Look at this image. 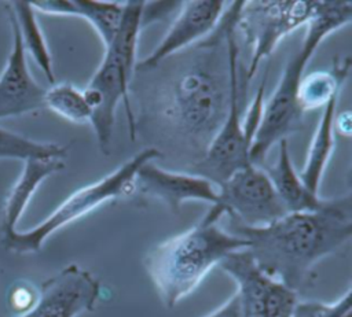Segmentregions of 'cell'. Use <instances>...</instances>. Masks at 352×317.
Masks as SVG:
<instances>
[{
	"label": "cell",
	"mask_w": 352,
	"mask_h": 317,
	"mask_svg": "<svg viewBox=\"0 0 352 317\" xmlns=\"http://www.w3.org/2000/svg\"><path fill=\"white\" fill-rule=\"evenodd\" d=\"M99 298V280L80 265L70 263L43 281L33 307L16 317H78L94 312Z\"/></svg>",
	"instance_id": "obj_11"
},
{
	"label": "cell",
	"mask_w": 352,
	"mask_h": 317,
	"mask_svg": "<svg viewBox=\"0 0 352 317\" xmlns=\"http://www.w3.org/2000/svg\"><path fill=\"white\" fill-rule=\"evenodd\" d=\"M135 192L146 198L161 200L173 214L188 200L216 204L219 187L210 180L195 174L164 169L154 161L143 163L135 176Z\"/></svg>",
	"instance_id": "obj_13"
},
{
	"label": "cell",
	"mask_w": 352,
	"mask_h": 317,
	"mask_svg": "<svg viewBox=\"0 0 352 317\" xmlns=\"http://www.w3.org/2000/svg\"><path fill=\"white\" fill-rule=\"evenodd\" d=\"M334 126H338L341 134L349 136L351 134V114H349V111H344L338 118L336 117Z\"/></svg>",
	"instance_id": "obj_26"
},
{
	"label": "cell",
	"mask_w": 352,
	"mask_h": 317,
	"mask_svg": "<svg viewBox=\"0 0 352 317\" xmlns=\"http://www.w3.org/2000/svg\"><path fill=\"white\" fill-rule=\"evenodd\" d=\"M44 108L73 124H89L92 114L82 89L70 82L52 84L51 88L45 89Z\"/></svg>",
	"instance_id": "obj_22"
},
{
	"label": "cell",
	"mask_w": 352,
	"mask_h": 317,
	"mask_svg": "<svg viewBox=\"0 0 352 317\" xmlns=\"http://www.w3.org/2000/svg\"><path fill=\"white\" fill-rule=\"evenodd\" d=\"M67 148L58 143L38 141L0 126V159H65Z\"/></svg>",
	"instance_id": "obj_21"
},
{
	"label": "cell",
	"mask_w": 352,
	"mask_h": 317,
	"mask_svg": "<svg viewBox=\"0 0 352 317\" xmlns=\"http://www.w3.org/2000/svg\"><path fill=\"white\" fill-rule=\"evenodd\" d=\"M38 298V288L29 281L15 283L8 292V303L16 312V316L28 312L33 307Z\"/></svg>",
	"instance_id": "obj_24"
},
{
	"label": "cell",
	"mask_w": 352,
	"mask_h": 317,
	"mask_svg": "<svg viewBox=\"0 0 352 317\" xmlns=\"http://www.w3.org/2000/svg\"><path fill=\"white\" fill-rule=\"evenodd\" d=\"M160 156H162V152L157 147L143 148L111 173L92 184L76 189L48 217L33 228L3 233L1 243L4 248L15 254L38 253L45 240L56 231L89 214L106 202L135 193V176L139 167Z\"/></svg>",
	"instance_id": "obj_6"
},
{
	"label": "cell",
	"mask_w": 352,
	"mask_h": 317,
	"mask_svg": "<svg viewBox=\"0 0 352 317\" xmlns=\"http://www.w3.org/2000/svg\"><path fill=\"white\" fill-rule=\"evenodd\" d=\"M11 27V49L0 73V119L21 117L44 108L45 89L33 78L12 14L6 8Z\"/></svg>",
	"instance_id": "obj_14"
},
{
	"label": "cell",
	"mask_w": 352,
	"mask_h": 317,
	"mask_svg": "<svg viewBox=\"0 0 352 317\" xmlns=\"http://www.w3.org/2000/svg\"><path fill=\"white\" fill-rule=\"evenodd\" d=\"M318 7V0L242 1L235 26L252 48L245 74L246 82L252 80L263 59L274 52L285 36L302 25L307 26Z\"/></svg>",
	"instance_id": "obj_8"
},
{
	"label": "cell",
	"mask_w": 352,
	"mask_h": 317,
	"mask_svg": "<svg viewBox=\"0 0 352 317\" xmlns=\"http://www.w3.org/2000/svg\"><path fill=\"white\" fill-rule=\"evenodd\" d=\"M65 169L63 159H28L23 162L22 172L14 185L6 195L1 218L0 233H8L16 229V224L25 213L32 196L40 184L54 173Z\"/></svg>",
	"instance_id": "obj_16"
},
{
	"label": "cell",
	"mask_w": 352,
	"mask_h": 317,
	"mask_svg": "<svg viewBox=\"0 0 352 317\" xmlns=\"http://www.w3.org/2000/svg\"><path fill=\"white\" fill-rule=\"evenodd\" d=\"M180 12L164 34L158 45L142 60L136 62L135 70L140 73L154 71L162 62L199 43L219 25L227 1L199 0L180 1Z\"/></svg>",
	"instance_id": "obj_12"
},
{
	"label": "cell",
	"mask_w": 352,
	"mask_h": 317,
	"mask_svg": "<svg viewBox=\"0 0 352 317\" xmlns=\"http://www.w3.org/2000/svg\"><path fill=\"white\" fill-rule=\"evenodd\" d=\"M219 268L236 284L239 317H293L298 294L264 274L246 248L230 254Z\"/></svg>",
	"instance_id": "obj_10"
},
{
	"label": "cell",
	"mask_w": 352,
	"mask_h": 317,
	"mask_svg": "<svg viewBox=\"0 0 352 317\" xmlns=\"http://www.w3.org/2000/svg\"><path fill=\"white\" fill-rule=\"evenodd\" d=\"M146 1H125L124 15L117 34L104 48V55L82 89L91 108L89 125L94 129L99 151L107 156L111 152V140L116 111L124 104L129 139L136 137V118L131 103V84L136 67L139 34L144 25Z\"/></svg>",
	"instance_id": "obj_5"
},
{
	"label": "cell",
	"mask_w": 352,
	"mask_h": 317,
	"mask_svg": "<svg viewBox=\"0 0 352 317\" xmlns=\"http://www.w3.org/2000/svg\"><path fill=\"white\" fill-rule=\"evenodd\" d=\"M36 12L58 16H76L84 19L98 34L106 48L118 32L124 15L125 1L95 0H41L30 1Z\"/></svg>",
	"instance_id": "obj_15"
},
{
	"label": "cell",
	"mask_w": 352,
	"mask_h": 317,
	"mask_svg": "<svg viewBox=\"0 0 352 317\" xmlns=\"http://www.w3.org/2000/svg\"><path fill=\"white\" fill-rule=\"evenodd\" d=\"M338 103V96L333 97L324 107L318 121L316 129L311 139L305 162L298 172V176L304 185L314 193H319V187L322 176L331 159L336 147V108Z\"/></svg>",
	"instance_id": "obj_18"
},
{
	"label": "cell",
	"mask_w": 352,
	"mask_h": 317,
	"mask_svg": "<svg viewBox=\"0 0 352 317\" xmlns=\"http://www.w3.org/2000/svg\"><path fill=\"white\" fill-rule=\"evenodd\" d=\"M224 215L212 204L191 228L160 242L144 255L146 273L165 307H175L230 254L248 247L243 237L221 225Z\"/></svg>",
	"instance_id": "obj_3"
},
{
	"label": "cell",
	"mask_w": 352,
	"mask_h": 317,
	"mask_svg": "<svg viewBox=\"0 0 352 317\" xmlns=\"http://www.w3.org/2000/svg\"><path fill=\"white\" fill-rule=\"evenodd\" d=\"M271 180L283 207L287 213L314 211L320 209L326 199L311 192L301 181L290 158L287 140L278 143V158L271 166H260Z\"/></svg>",
	"instance_id": "obj_17"
},
{
	"label": "cell",
	"mask_w": 352,
	"mask_h": 317,
	"mask_svg": "<svg viewBox=\"0 0 352 317\" xmlns=\"http://www.w3.org/2000/svg\"><path fill=\"white\" fill-rule=\"evenodd\" d=\"M6 8L12 14L25 52H29L37 66L44 73L48 82L55 84L52 56L40 27L37 12L30 1H10Z\"/></svg>",
	"instance_id": "obj_20"
},
{
	"label": "cell",
	"mask_w": 352,
	"mask_h": 317,
	"mask_svg": "<svg viewBox=\"0 0 352 317\" xmlns=\"http://www.w3.org/2000/svg\"><path fill=\"white\" fill-rule=\"evenodd\" d=\"M228 231L248 242L246 251L268 277L298 294L315 266L352 239V195L326 199L314 211L287 213L264 226L230 221Z\"/></svg>",
	"instance_id": "obj_1"
},
{
	"label": "cell",
	"mask_w": 352,
	"mask_h": 317,
	"mask_svg": "<svg viewBox=\"0 0 352 317\" xmlns=\"http://www.w3.org/2000/svg\"><path fill=\"white\" fill-rule=\"evenodd\" d=\"M293 317H352V292L351 288L331 303L318 301H298Z\"/></svg>",
	"instance_id": "obj_23"
},
{
	"label": "cell",
	"mask_w": 352,
	"mask_h": 317,
	"mask_svg": "<svg viewBox=\"0 0 352 317\" xmlns=\"http://www.w3.org/2000/svg\"><path fill=\"white\" fill-rule=\"evenodd\" d=\"M352 21V3L349 0H319L314 18L307 23L305 36L285 63L278 85L264 102L263 117L250 147V162L263 166L267 154L280 140L287 137L302 125L297 95L304 71L322 41L336 30L349 25Z\"/></svg>",
	"instance_id": "obj_4"
},
{
	"label": "cell",
	"mask_w": 352,
	"mask_h": 317,
	"mask_svg": "<svg viewBox=\"0 0 352 317\" xmlns=\"http://www.w3.org/2000/svg\"><path fill=\"white\" fill-rule=\"evenodd\" d=\"M231 77L223 16L217 27L172 73L157 100L161 125L184 148L206 152L230 107ZM197 161V162H198Z\"/></svg>",
	"instance_id": "obj_2"
},
{
	"label": "cell",
	"mask_w": 352,
	"mask_h": 317,
	"mask_svg": "<svg viewBox=\"0 0 352 317\" xmlns=\"http://www.w3.org/2000/svg\"><path fill=\"white\" fill-rule=\"evenodd\" d=\"M241 4L242 1H231V4H227L223 12L227 58L231 77L230 107L227 117L204 156L194 165L195 174L210 180L216 185L224 183L235 172L252 165V140L246 136L243 130V119L241 118V91L246 88V82L241 84L239 47L235 26Z\"/></svg>",
	"instance_id": "obj_7"
},
{
	"label": "cell",
	"mask_w": 352,
	"mask_h": 317,
	"mask_svg": "<svg viewBox=\"0 0 352 317\" xmlns=\"http://www.w3.org/2000/svg\"><path fill=\"white\" fill-rule=\"evenodd\" d=\"M219 187V206L231 222L264 226L287 214L267 173L249 165L230 176Z\"/></svg>",
	"instance_id": "obj_9"
},
{
	"label": "cell",
	"mask_w": 352,
	"mask_h": 317,
	"mask_svg": "<svg viewBox=\"0 0 352 317\" xmlns=\"http://www.w3.org/2000/svg\"><path fill=\"white\" fill-rule=\"evenodd\" d=\"M352 66L351 56L334 58L330 69L316 70L302 77L297 102L301 111L316 110L324 107L333 97L340 96V92L349 75Z\"/></svg>",
	"instance_id": "obj_19"
},
{
	"label": "cell",
	"mask_w": 352,
	"mask_h": 317,
	"mask_svg": "<svg viewBox=\"0 0 352 317\" xmlns=\"http://www.w3.org/2000/svg\"><path fill=\"white\" fill-rule=\"evenodd\" d=\"M239 298L238 294L234 292L221 306L205 317H239Z\"/></svg>",
	"instance_id": "obj_25"
}]
</instances>
